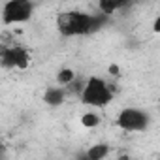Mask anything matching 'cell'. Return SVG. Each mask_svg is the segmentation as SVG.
<instances>
[{
	"label": "cell",
	"mask_w": 160,
	"mask_h": 160,
	"mask_svg": "<svg viewBox=\"0 0 160 160\" xmlns=\"http://www.w3.org/2000/svg\"><path fill=\"white\" fill-rule=\"evenodd\" d=\"M108 23V15H92L81 10H68L58 13L57 17V28L62 36H85L91 32L100 30L104 25Z\"/></svg>",
	"instance_id": "obj_1"
},
{
	"label": "cell",
	"mask_w": 160,
	"mask_h": 160,
	"mask_svg": "<svg viewBox=\"0 0 160 160\" xmlns=\"http://www.w3.org/2000/svg\"><path fill=\"white\" fill-rule=\"evenodd\" d=\"M81 102L85 106H92V108H104L113 100V91L111 87L104 81V79L92 75L85 81V87L81 91Z\"/></svg>",
	"instance_id": "obj_2"
},
{
	"label": "cell",
	"mask_w": 160,
	"mask_h": 160,
	"mask_svg": "<svg viewBox=\"0 0 160 160\" xmlns=\"http://www.w3.org/2000/svg\"><path fill=\"white\" fill-rule=\"evenodd\" d=\"M34 4L28 0H12L2 8V23L4 25H19L32 17Z\"/></svg>",
	"instance_id": "obj_3"
},
{
	"label": "cell",
	"mask_w": 160,
	"mask_h": 160,
	"mask_svg": "<svg viewBox=\"0 0 160 160\" xmlns=\"http://www.w3.org/2000/svg\"><path fill=\"white\" fill-rule=\"evenodd\" d=\"M117 126L124 132H143L149 126V115L136 108H124L117 115Z\"/></svg>",
	"instance_id": "obj_4"
},
{
	"label": "cell",
	"mask_w": 160,
	"mask_h": 160,
	"mask_svg": "<svg viewBox=\"0 0 160 160\" xmlns=\"http://www.w3.org/2000/svg\"><path fill=\"white\" fill-rule=\"evenodd\" d=\"M0 62L6 68H27L30 57L25 47L17 43H2L0 47Z\"/></svg>",
	"instance_id": "obj_5"
},
{
	"label": "cell",
	"mask_w": 160,
	"mask_h": 160,
	"mask_svg": "<svg viewBox=\"0 0 160 160\" xmlns=\"http://www.w3.org/2000/svg\"><path fill=\"white\" fill-rule=\"evenodd\" d=\"M109 154V145L108 143H96L91 149H87V152H83L79 156V160H104Z\"/></svg>",
	"instance_id": "obj_6"
},
{
	"label": "cell",
	"mask_w": 160,
	"mask_h": 160,
	"mask_svg": "<svg viewBox=\"0 0 160 160\" xmlns=\"http://www.w3.org/2000/svg\"><path fill=\"white\" fill-rule=\"evenodd\" d=\"M64 100H66V91L60 89V87H51L43 94V102L47 106H60Z\"/></svg>",
	"instance_id": "obj_7"
},
{
	"label": "cell",
	"mask_w": 160,
	"mask_h": 160,
	"mask_svg": "<svg viewBox=\"0 0 160 160\" xmlns=\"http://www.w3.org/2000/svg\"><path fill=\"white\" fill-rule=\"evenodd\" d=\"M126 6V2L124 0H104V2H100L98 4V10H100V13L102 15H113L117 10H121V8H124Z\"/></svg>",
	"instance_id": "obj_8"
},
{
	"label": "cell",
	"mask_w": 160,
	"mask_h": 160,
	"mask_svg": "<svg viewBox=\"0 0 160 160\" xmlns=\"http://www.w3.org/2000/svg\"><path fill=\"white\" fill-rule=\"evenodd\" d=\"M77 75H75V72L72 70V68H64V70H60L58 72V75H57V81L60 83V85H70L72 81H73V79H75Z\"/></svg>",
	"instance_id": "obj_9"
},
{
	"label": "cell",
	"mask_w": 160,
	"mask_h": 160,
	"mask_svg": "<svg viewBox=\"0 0 160 160\" xmlns=\"http://www.w3.org/2000/svg\"><path fill=\"white\" fill-rule=\"evenodd\" d=\"M81 124L85 126V128H94V126H98L100 124V117L96 115V113H85L83 117H81Z\"/></svg>",
	"instance_id": "obj_10"
}]
</instances>
